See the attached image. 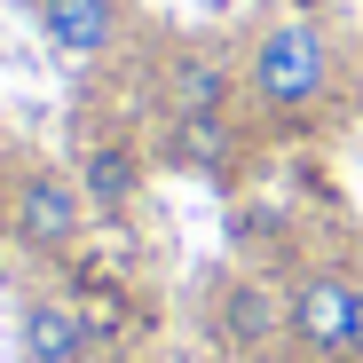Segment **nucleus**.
I'll list each match as a JSON object with an SVG mask.
<instances>
[{"instance_id": "6", "label": "nucleus", "mask_w": 363, "mask_h": 363, "mask_svg": "<svg viewBox=\"0 0 363 363\" xmlns=\"http://www.w3.org/2000/svg\"><path fill=\"white\" fill-rule=\"evenodd\" d=\"M16 347H24V363H87L95 355V324H87L79 300L32 292L24 308H16Z\"/></svg>"}, {"instance_id": "2", "label": "nucleus", "mask_w": 363, "mask_h": 363, "mask_svg": "<svg viewBox=\"0 0 363 363\" xmlns=\"http://www.w3.org/2000/svg\"><path fill=\"white\" fill-rule=\"evenodd\" d=\"M284 340L316 363H363V269H308L284 300Z\"/></svg>"}, {"instance_id": "5", "label": "nucleus", "mask_w": 363, "mask_h": 363, "mask_svg": "<svg viewBox=\"0 0 363 363\" xmlns=\"http://www.w3.org/2000/svg\"><path fill=\"white\" fill-rule=\"evenodd\" d=\"M166 166L206 174V182H237V166H245L237 111H166Z\"/></svg>"}, {"instance_id": "10", "label": "nucleus", "mask_w": 363, "mask_h": 363, "mask_svg": "<svg viewBox=\"0 0 363 363\" xmlns=\"http://www.w3.org/2000/svg\"><path fill=\"white\" fill-rule=\"evenodd\" d=\"M0 245H9V190H0Z\"/></svg>"}, {"instance_id": "8", "label": "nucleus", "mask_w": 363, "mask_h": 363, "mask_svg": "<svg viewBox=\"0 0 363 363\" xmlns=\"http://www.w3.org/2000/svg\"><path fill=\"white\" fill-rule=\"evenodd\" d=\"M72 174H79V190H87L95 213H127L143 198V150L135 143H87Z\"/></svg>"}, {"instance_id": "9", "label": "nucleus", "mask_w": 363, "mask_h": 363, "mask_svg": "<svg viewBox=\"0 0 363 363\" xmlns=\"http://www.w3.org/2000/svg\"><path fill=\"white\" fill-rule=\"evenodd\" d=\"M221 332H229V347H245V355L277 347V332H284V300H277L269 284H253V277H237V284L221 292Z\"/></svg>"}, {"instance_id": "7", "label": "nucleus", "mask_w": 363, "mask_h": 363, "mask_svg": "<svg viewBox=\"0 0 363 363\" xmlns=\"http://www.w3.org/2000/svg\"><path fill=\"white\" fill-rule=\"evenodd\" d=\"M237 103H245V79H237L229 55L182 48L166 64V111H237Z\"/></svg>"}, {"instance_id": "4", "label": "nucleus", "mask_w": 363, "mask_h": 363, "mask_svg": "<svg viewBox=\"0 0 363 363\" xmlns=\"http://www.w3.org/2000/svg\"><path fill=\"white\" fill-rule=\"evenodd\" d=\"M32 24L40 40L64 55V64L95 72L118 55V40H127V0H32Z\"/></svg>"}, {"instance_id": "1", "label": "nucleus", "mask_w": 363, "mask_h": 363, "mask_svg": "<svg viewBox=\"0 0 363 363\" xmlns=\"http://www.w3.org/2000/svg\"><path fill=\"white\" fill-rule=\"evenodd\" d=\"M237 79H245V111L269 127H308L340 87V48L316 16H261L245 55H237Z\"/></svg>"}, {"instance_id": "3", "label": "nucleus", "mask_w": 363, "mask_h": 363, "mask_svg": "<svg viewBox=\"0 0 363 363\" xmlns=\"http://www.w3.org/2000/svg\"><path fill=\"white\" fill-rule=\"evenodd\" d=\"M87 213L95 206L79 190V174H64V166H24L9 182V245H24L40 261L72 253L79 237H87Z\"/></svg>"}]
</instances>
